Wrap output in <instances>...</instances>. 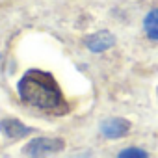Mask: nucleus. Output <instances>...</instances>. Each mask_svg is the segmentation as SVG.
<instances>
[{
    "label": "nucleus",
    "mask_w": 158,
    "mask_h": 158,
    "mask_svg": "<svg viewBox=\"0 0 158 158\" xmlns=\"http://www.w3.org/2000/svg\"><path fill=\"white\" fill-rule=\"evenodd\" d=\"M19 95L26 104L45 112L61 114L67 110L60 86L45 71H28L19 82Z\"/></svg>",
    "instance_id": "1"
},
{
    "label": "nucleus",
    "mask_w": 158,
    "mask_h": 158,
    "mask_svg": "<svg viewBox=\"0 0 158 158\" xmlns=\"http://www.w3.org/2000/svg\"><path fill=\"white\" fill-rule=\"evenodd\" d=\"M61 149H63V141L58 138H35L30 143H26L23 152L30 154V156H41V154H50V152L61 151Z\"/></svg>",
    "instance_id": "2"
},
{
    "label": "nucleus",
    "mask_w": 158,
    "mask_h": 158,
    "mask_svg": "<svg viewBox=\"0 0 158 158\" xmlns=\"http://www.w3.org/2000/svg\"><path fill=\"white\" fill-rule=\"evenodd\" d=\"M114 43H115V37L108 30H101V32H97L86 39V47L91 52H104L110 47H114Z\"/></svg>",
    "instance_id": "3"
},
{
    "label": "nucleus",
    "mask_w": 158,
    "mask_h": 158,
    "mask_svg": "<svg viewBox=\"0 0 158 158\" xmlns=\"http://www.w3.org/2000/svg\"><path fill=\"white\" fill-rule=\"evenodd\" d=\"M130 128V123L127 119H121V117H114V119H106L102 125H101V132L106 136V138H123Z\"/></svg>",
    "instance_id": "4"
},
{
    "label": "nucleus",
    "mask_w": 158,
    "mask_h": 158,
    "mask_svg": "<svg viewBox=\"0 0 158 158\" xmlns=\"http://www.w3.org/2000/svg\"><path fill=\"white\" fill-rule=\"evenodd\" d=\"M0 130H2L4 136H8V138H11V139L23 138V136H26V134L30 132L28 127H24L19 119H13V117L4 119L2 123H0Z\"/></svg>",
    "instance_id": "5"
},
{
    "label": "nucleus",
    "mask_w": 158,
    "mask_h": 158,
    "mask_svg": "<svg viewBox=\"0 0 158 158\" xmlns=\"http://www.w3.org/2000/svg\"><path fill=\"white\" fill-rule=\"evenodd\" d=\"M145 34L151 39H158V10H152L147 17H145Z\"/></svg>",
    "instance_id": "6"
},
{
    "label": "nucleus",
    "mask_w": 158,
    "mask_h": 158,
    "mask_svg": "<svg viewBox=\"0 0 158 158\" xmlns=\"http://www.w3.org/2000/svg\"><path fill=\"white\" fill-rule=\"evenodd\" d=\"M119 156H121V158H145V156H147V152H145V151H141V149L130 147V149L123 151Z\"/></svg>",
    "instance_id": "7"
}]
</instances>
